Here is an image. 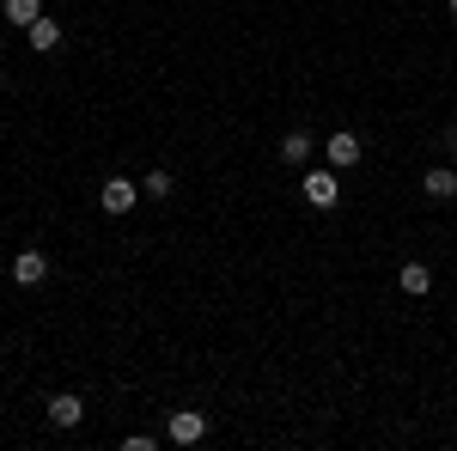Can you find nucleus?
Instances as JSON below:
<instances>
[{"label":"nucleus","mask_w":457,"mask_h":451,"mask_svg":"<svg viewBox=\"0 0 457 451\" xmlns=\"http://www.w3.org/2000/svg\"><path fill=\"white\" fill-rule=\"evenodd\" d=\"M153 446H159L153 433H129V439H122V451H153Z\"/></svg>","instance_id":"obj_13"},{"label":"nucleus","mask_w":457,"mask_h":451,"mask_svg":"<svg viewBox=\"0 0 457 451\" xmlns=\"http://www.w3.org/2000/svg\"><path fill=\"white\" fill-rule=\"evenodd\" d=\"M396 287H403L409 299H421L427 287H433V269H427V263H403V269H396Z\"/></svg>","instance_id":"obj_5"},{"label":"nucleus","mask_w":457,"mask_h":451,"mask_svg":"<svg viewBox=\"0 0 457 451\" xmlns=\"http://www.w3.org/2000/svg\"><path fill=\"white\" fill-rule=\"evenodd\" d=\"M135 196H141V189H135L129 177H104V189H98V208H104V213H129V208H135Z\"/></svg>","instance_id":"obj_2"},{"label":"nucleus","mask_w":457,"mask_h":451,"mask_svg":"<svg viewBox=\"0 0 457 451\" xmlns=\"http://www.w3.org/2000/svg\"><path fill=\"white\" fill-rule=\"evenodd\" d=\"M427 196H433V202H452L457 196V171L452 165H433V171H427Z\"/></svg>","instance_id":"obj_7"},{"label":"nucleus","mask_w":457,"mask_h":451,"mask_svg":"<svg viewBox=\"0 0 457 451\" xmlns=\"http://www.w3.org/2000/svg\"><path fill=\"white\" fill-rule=\"evenodd\" d=\"M336 196H342L336 171H305V202L312 208H336Z\"/></svg>","instance_id":"obj_3"},{"label":"nucleus","mask_w":457,"mask_h":451,"mask_svg":"<svg viewBox=\"0 0 457 451\" xmlns=\"http://www.w3.org/2000/svg\"><path fill=\"white\" fill-rule=\"evenodd\" d=\"M281 159H287V165H305V159H312V135H305V129H293V135L281 140Z\"/></svg>","instance_id":"obj_11"},{"label":"nucleus","mask_w":457,"mask_h":451,"mask_svg":"<svg viewBox=\"0 0 457 451\" xmlns=\"http://www.w3.org/2000/svg\"><path fill=\"white\" fill-rule=\"evenodd\" d=\"M452 19H457V0H452Z\"/></svg>","instance_id":"obj_14"},{"label":"nucleus","mask_w":457,"mask_h":451,"mask_svg":"<svg viewBox=\"0 0 457 451\" xmlns=\"http://www.w3.org/2000/svg\"><path fill=\"white\" fill-rule=\"evenodd\" d=\"M79 415H86V403H79L73 390H62V397H49V421H55V427H79Z\"/></svg>","instance_id":"obj_6"},{"label":"nucleus","mask_w":457,"mask_h":451,"mask_svg":"<svg viewBox=\"0 0 457 451\" xmlns=\"http://www.w3.org/2000/svg\"><path fill=\"white\" fill-rule=\"evenodd\" d=\"M43 275H49V256H43V250H19V256H12V280H19V287H37Z\"/></svg>","instance_id":"obj_4"},{"label":"nucleus","mask_w":457,"mask_h":451,"mask_svg":"<svg viewBox=\"0 0 457 451\" xmlns=\"http://www.w3.org/2000/svg\"><path fill=\"white\" fill-rule=\"evenodd\" d=\"M329 165H360V135L342 129V135L329 140Z\"/></svg>","instance_id":"obj_9"},{"label":"nucleus","mask_w":457,"mask_h":451,"mask_svg":"<svg viewBox=\"0 0 457 451\" xmlns=\"http://www.w3.org/2000/svg\"><path fill=\"white\" fill-rule=\"evenodd\" d=\"M31 49H37V55L62 49V25H55V19H37V25H31Z\"/></svg>","instance_id":"obj_8"},{"label":"nucleus","mask_w":457,"mask_h":451,"mask_svg":"<svg viewBox=\"0 0 457 451\" xmlns=\"http://www.w3.org/2000/svg\"><path fill=\"white\" fill-rule=\"evenodd\" d=\"M202 433H208V415H195V409H177L171 427H165L171 446H202Z\"/></svg>","instance_id":"obj_1"},{"label":"nucleus","mask_w":457,"mask_h":451,"mask_svg":"<svg viewBox=\"0 0 457 451\" xmlns=\"http://www.w3.org/2000/svg\"><path fill=\"white\" fill-rule=\"evenodd\" d=\"M141 189H146V196H171L177 183H171V171H146V177H141Z\"/></svg>","instance_id":"obj_12"},{"label":"nucleus","mask_w":457,"mask_h":451,"mask_svg":"<svg viewBox=\"0 0 457 451\" xmlns=\"http://www.w3.org/2000/svg\"><path fill=\"white\" fill-rule=\"evenodd\" d=\"M0 13H6V19H12V25H25V31H31L37 19H43V0H6V6H0Z\"/></svg>","instance_id":"obj_10"}]
</instances>
